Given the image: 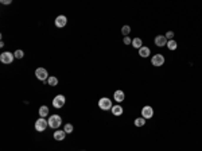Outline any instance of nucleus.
I'll use <instances>...</instances> for the list:
<instances>
[{
    "label": "nucleus",
    "mask_w": 202,
    "mask_h": 151,
    "mask_svg": "<svg viewBox=\"0 0 202 151\" xmlns=\"http://www.w3.org/2000/svg\"><path fill=\"white\" fill-rule=\"evenodd\" d=\"M47 127H49V120H46L44 117H39V119L35 122V130L38 132H43Z\"/></svg>",
    "instance_id": "obj_2"
},
{
    "label": "nucleus",
    "mask_w": 202,
    "mask_h": 151,
    "mask_svg": "<svg viewBox=\"0 0 202 151\" xmlns=\"http://www.w3.org/2000/svg\"><path fill=\"white\" fill-rule=\"evenodd\" d=\"M111 111H112V113H113L115 116H120V115H123V112H124V109H123V107L121 105H113Z\"/></svg>",
    "instance_id": "obj_14"
},
{
    "label": "nucleus",
    "mask_w": 202,
    "mask_h": 151,
    "mask_svg": "<svg viewBox=\"0 0 202 151\" xmlns=\"http://www.w3.org/2000/svg\"><path fill=\"white\" fill-rule=\"evenodd\" d=\"M164 36H166V39H167V41H171V39L174 38V32L173 31H167Z\"/></svg>",
    "instance_id": "obj_23"
},
{
    "label": "nucleus",
    "mask_w": 202,
    "mask_h": 151,
    "mask_svg": "<svg viewBox=\"0 0 202 151\" xmlns=\"http://www.w3.org/2000/svg\"><path fill=\"white\" fill-rule=\"evenodd\" d=\"M112 101L111 99H108V97H101L100 100H98V108L102 111H109L112 109Z\"/></svg>",
    "instance_id": "obj_1"
},
{
    "label": "nucleus",
    "mask_w": 202,
    "mask_h": 151,
    "mask_svg": "<svg viewBox=\"0 0 202 151\" xmlns=\"http://www.w3.org/2000/svg\"><path fill=\"white\" fill-rule=\"evenodd\" d=\"M66 23H67V18L65 15H59L57 16V19H55V26L59 27V29H62V27L66 26Z\"/></svg>",
    "instance_id": "obj_9"
},
{
    "label": "nucleus",
    "mask_w": 202,
    "mask_h": 151,
    "mask_svg": "<svg viewBox=\"0 0 202 151\" xmlns=\"http://www.w3.org/2000/svg\"><path fill=\"white\" fill-rule=\"evenodd\" d=\"M1 4H11V0H1Z\"/></svg>",
    "instance_id": "obj_25"
},
{
    "label": "nucleus",
    "mask_w": 202,
    "mask_h": 151,
    "mask_svg": "<svg viewBox=\"0 0 202 151\" xmlns=\"http://www.w3.org/2000/svg\"><path fill=\"white\" fill-rule=\"evenodd\" d=\"M14 58H15L14 53H10V52H4V53L0 54V61L3 62V64H6V65H10L11 62L14 61Z\"/></svg>",
    "instance_id": "obj_5"
},
{
    "label": "nucleus",
    "mask_w": 202,
    "mask_h": 151,
    "mask_svg": "<svg viewBox=\"0 0 202 151\" xmlns=\"http://www.w3.org/2000/svg\"><path fill=\"white\" fill-rule=\"evenodd\" d=\"M155 45L159 46V47L166 46V45H167V39H166V36H164V35H158L156 38H155Z\"/></svg>",
    "instance_id": "obj_10"
},
{
    "label": "nucleus",
    "mask_w": 202,
    "mask_h": 151,
    "mask_svg": "<svg viewBox=\"0 0 202 151\" xmlns=\"http://www.w3.org/2000/svg\"><path fill=\"white\" fill-rule=\"evenodd\" d=\"M124 97H125V94H124L123 90H116L113 93V99H115V101H117V103L124 101Z\"/></svg>",
    "instance_id": "obj_12"
},
{
    "label": "nucleus",
    "mask_w": 202,
    "mask_h": 151,
    "mask_svg": "<svg viewBox=\"0 0 202 151\" xmlns=\"http://www.w3.org/2000/svg\"><path fill=\"white\" fill-rule=\"evenodd\" d=\"M150 53H151V50H150V47H147V46H143V47L139 49V55L143 58H147L150 55Z\"/></svg>",
    "instance_id": "obj_13"
},
{
    "label": "nucleus",
    "mask_w": 202,
    "mask_h": 151,
    "mask_svg": "<svg viewBox=\"0 0 202 151\" xmlns=\"http://www.w3.org/2000/svg\"><path fill=\"white\" fill-rule=\"evenodd\" d=\"M65 136H66V132L63 131V130H57V131L54 132V139H55V140H58V142L63 140V139H65Z\"/></svg>",
    "instance_id": "obj_11"
},
{
    "label": "nucleus",
    "mask_w": 202,
    "mask_h": 151,
    "mask_svg": "<svg viewBox=\"0 0 202 151\" xmlns=\"http://www.w3.org/2000/svg\"><path fill=\"white\" fill-rule=\"evenodd\" d=\"M123 42H124V43H125V45H132V39H131L130 36H124Z\"/></svg>",
    "instance_id": "obj_24"
},
{
    "label": "nucleus",
    "mask_w": 202,
    "mask_h": 151,
    "mask_svg": "<svg viewBox=\"0 0 202 151\" xmlns=\"http://www.w3.org/2000/svg\"><path fill=\"white\" fill-rule=\"evenodd\" d=\"M82 151H85V150H82Z\"/></svg>",
    "instance_id": "obj_26"
},
{
    "label": "nucleus",
    "mask_w": 202,
    "mask_h": 151,
    "mask_svg": "<svg viewBox=\"0 0 202 151\" xmlns=\"http://www.w3.org/2000/svg\"><path fill=\"white\" fill-rule=\"evenodd\" d=\"M73 130H74V127H73V124H70V123L65 124V127H63V131L66 132V134H72Z\"/></svg>",
    "instance_id": "obj_20"
},
{
    "label": "nucleus",
    "mask_w": 202,
    "mask_h": 151,
    "mask_svg": "<svg viewBox=\"0 0 202 151\" xmlns=\"http://www.w3.org/2000/svg\"><path fill=\"white\" fill-rule=\"evenodd\" d=\"M61 123H62V119H61L59 115H51L50 119H49V125H50L51 128H54V130L59 128Z\"/></svg>",
    "instance_id": "obj_3"
},
{
    "label": "nucleus",
    "mask_w": 202,
    "mask_h": 151,
    "mask_svg": "<svg viewBox=\"0 0 202 151\" xmlns=\"http://www.w3.org/2000/svg\"><path fill=\"white\" fill-rule=\"evenodd\" d=\"M47 84L50 85V87H55V85L58 84V78L54 77V76H50V77H49V80H47Z\"/></svg>",
    "instance_id": "obj_19"
},
{
    "label": "nucleus",
    "mask_w": 202,
    "mask_h": 151,
    "mask_svg": "<svg viewBox=\"0 0 202 151\" xmlns=\"http://www.w3.org/2000/svg\"><path fill=\"white\" fill-rule=\"evenodd\" d=\"M121 32L124 34V36H128V35H130V32H131V27L130 26H123Z\"/></svg>",
    "instance_id": "obj_21"
},
{
    "label": "nucleus",
    "mask_w": 202,
    "mask_h": 151,
    "mask_svg": "<svg viewBox=\"0 0 202 151\" xmlns=\"http://www.w3.org/2000/svg\"><path fill=\"white\" fill-rule=\"evenodd\" d=\"M132 46L135 49H140V47H143V42H142V39L140 38H135V39H132Z\"/></svg>",
    "instance_id": "obj_17"
},
{
    "label": "nucleus",
    "mask_w": 202,
    "mask_h": 151,
    "mask_svg": "<svg viewBox=\"0 0 202 151\" xmlns=\"http://www.w3.org/2000/svg\"><path fill=\"white\" fill-rule=\"evenodd\" d=\"M14 55H15V58H18V59H20V58H23V55H24V53H23V50H16V52L14 53Z\"/></svg>",
    "instance_id": "obj_22"
},
{
    "label": "nucleus",
    "mask_w": 202,
    "mask_h": 151,
    "mask_svg": "<svg viewBox=\"0 0 202 151\" xmlns=\"http://www.w3.org/2000/svg\"><path fill=\"white\" fill-rule=\"evenodd\" d=\"M151 64L154 65V66H156V68L163 66L164 65V57L162 54H155L154 57L151 58Z\"/></svg>",
    "instance_id": "obj_7"
},
{
    "label": "nucleus",
    "mask_w": 202,
    "mask_h": 151,
    "mask_svg": "<svg viewBox=\"0 0 202 151\" xmlns=\"http://www.w3.org/2000/svg\"><path fill=\"white\" fill-rule=\"evenodd\" d=\"M168 47V50H177L178 47V43L174 39H171V41H167V45H166Z\"/></svg>",
    "instance_id": "obj_18"
},
{
    "label": "nucleus",
    "mask_w": 202,
    "mask_h": 151,
    "mask_svg": "<svg viewBox=\"0 0 202 151\" xmlns=\"http://www.w3.org/2000/svg\"><path fill=\"white\" fill-rule=\"evenodd\" d=\"M47 115H49V107L42 105L41 108H39V116H41V117H46Z\"/></svg>",
    "instance_id": "obj_15"
},
{
    "label": "nucleus",
    "mask_w": 202,
    "mask_h": 151,
    "mask_svg": "<svg viewBox=\"0 0 202 151\" xmlns=\"http://www.w3.org/2000/svg\"><path fill=\"white\" fill-rule=\"evenodd\" d=\"M35 76H37V78L41 81H46L49 80V74H47V70L44 68H38L37 70H35Z\"/></svg>",
    "instance_id": "obj_6"
},
{
    "label": "nucleus",
    "mask_w": 202,
    "mask_h": 151,
    "mask_svg": "<svg viewBox=\"0 0 202 151\" xmlns=\"http://www.w3.org/2000/svg\"><path fill=\"white\" fill-rule=\"evenodd\" d=\"M152 116H154V108L150 105H145L142 108V117L144 119H151Z\"/></svg>",
    "instance_id": "obj_8"
},
{
    "label": "nucleus",
    "mask_w": 202,
    "mask_h": 151,
    "mask_svg": "<svg viewBox=\"0 0 202 151\" xmlns=\"http://www.w3.org/2000/svg\"><path fill=\"white\" fill-rule=\"evenodd\" d=\"M65 101H66L65 96H63V94H58V96H55L53 100V107L57 108V109H61V108L65 105Z\"/></svg>",
    "instance_id": "obj_4"
},
{
    "label": "nucleus",
    "mask_w": 202,
    "mask_h": 151,
    "mask_svg": "<svg viewBox=\"0 0 202 151\" xmlns=\"http://www.w3.org/2000/svg\"><path fill=\"white\" fill-rule=\"evenodd\" d=\"M133 124H135L136 127H143V125L145 124V119L144 117H142V116H140V117H136L135 122H133Z\"/></svg>",
    "instance_id": "obj_16"
}]
</instances>
